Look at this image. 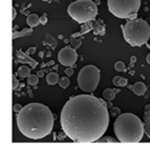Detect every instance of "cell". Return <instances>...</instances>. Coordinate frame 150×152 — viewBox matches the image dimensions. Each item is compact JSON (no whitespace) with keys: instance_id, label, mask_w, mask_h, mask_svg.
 Segmentation results:
<instances>
[{"instance_id":"cell-37","label":"cell","mask_w":150,"mask_h":152,"mask_svg":"<svg viewBox=\"0 0 150 152\" xmlns=\"http://www.w3.org/2000/svg\"><path fill=\"white\" fill-rule=\"evenodd\" d=\"M147 62L150 64V54H148V55H147Z\"/></svg>"},{"instance_id":"cell-18","label":"cell","mask_w":150,"mask_h":152,"mask_svg":"<svg viewBox=\"0 0 150 152\" xmlns=\"http://www.w3.org/2000/svg\"><path fill=\"white\" fill-rule=\"evenodd\" d=\"M92 29H93V25H92V24H90V22H88V23H85V25L83 26V29H82V30L79 31L78 33H75V34H74L72 37H77V36H82V34H84V33H86V32H88V31L92 30Z\"/></svg>"},{"instance_id":"cell-34","label":"cell","mask_w":150,"mask_h":152,"mask_svg":"<svg viewBox=\"0 0 150 152\" xmlns=\"http://www.w3.org/2000/svg\"><path fill=\"white\" fill-rule=\"evenodd\" d=\"M107 105H108V109H111V107H112V103H111V101H107Z\"/></svg>"},{"instance_id":"cell-4","label":"cell","mask_w":150,"mask_h":152,"mask_svg":"<svg viewBox=\"0 0 150 152\" xmlns=\"http://www.w3.org/2000/svg\"><path fill=\"white\" fill-rule=\"evenodd\" d=\"M123 36L126 42L133 47H139L148 44L150 39V26L144 20H129L125 25H121Z\"/></svg>"},{"instance_id":"cell-3","label":"cell","mask_w":150,"mask_h":152,"mask_svg":"<svg viewBox=\"0 0 150 152\" xmlns=\"http://www.w3.org/2000/svg\"><path fill=\"white\" fill-rule=\"evenodd\" d=\"M117 140L121 143H139L144 134V124L133 113H123L117 117L113 124Z\"/></svg>"},{"instance_id":"cell-5","label":"cell","mask_w":150,"mask_h":152,"mask_svg":"<svg viewBox=\"0 0 150 152\" xmlns=\"http://www.w3.org/2000/svg\"><path fill=\"white\" fill-rule=\"evenodd\" d=\"M68 14L77 23L92 22L98 15V5L92 0H76L68 6Z\"/></svg>"},{"instance_id":"cell-11","label":"cell","mask_w":150,"mask_h":152,"mask_svg":"<svg viewBox=\"0 0 150 152\" xmlns=\"http://www.w3.org/2000/svg\"><path fill=\"white\" fill-rule=\"evenodd\" d=\"M132 89H133L135 95L141 96V95H143V94L147 91V86H146V84L142 83V81H138V83H135L134 86L132 87Z\"/></svg>"},{"instance_id":"cell-36","label":"cell","mask_w":150,"mask_h":152,"mask_svg":"<svg viewBox=\"0 0 150 152\" xmlns=\"http://www.w3.org/2000/svg\"><path fill=\"white\" fill-rule=\"evenodd\" d=\"M44 76V72H43V71H39V72H38V77H43Z\"/></svg>"},{"instance_id":"cell-30","label":"cell","mask_w":150,"mask_h":152,"mask_svg":"<svg viewBox=\"0 0 150 152\" xmlns=\"http://www.w3.org/2000/svg\"><path fill=\"white\" fill-rule=\"evenodd\" d=\"M111 114L112 115H116V114H120V110L119 107H111Z\"/></svg>"},{"instance_id":"cell-1","label":"cell","mask_w":150,"mask_h":152,"mask_svg":"<svg viewBox=\"0 0 150 152\" xmlns=\"http://www.w3.org/2000/svg\"><path fill=\"white\" fill-rule=\"evenodd\" d=\"M109 110L104 99L93 95L74 96L64 104L60 114L61 127L77 143L98 142L109 127Z\"/></svg>"},{"instance_id":"cell-23","label":"cell","mask_w":150,"mask_h":152,"mask_svg":"<svg viewBox=\"0 0 150 152\" xmlns=\"http://www.w3.org/2000/svg\"><path fill=\"white\" fill-rule=\"evenodd\" d=\"M125 69H126V66H125V63H124V62L118 61L115 63V70H116V71L121 72V71H125Z\"/></svg>"},{"instance_id":"cell-39","label":"cell","mask_w":150,"mask_h":152,"mask_svg":"<svg viewBox=\"0 0 150 152\" xmlns=\"http://www.w3.org/2000/svg\"><path fill=\"white\" fill-rule=\"evenodd\" d=\"M43 1H49V0H43Z\"/></svg>"},{"instance_id":"cell-8","label":"cell","mask_w":150,"mask_h":152,"mask_svg":"<svg viewBox=\"0 0 150 152\" xmlns=\"http://www.w3.org/2000/svg\"><path fill=\"white\" fill-rule=\"evenodd\" d=\"M77 58H78V54L75 48H72V47H64L57 54L59 62L62 65H65V66H72L77 62Z\"/></svg>"},{"instance_id":"cell-27","label":"cell","mask_w":150,"mask_h":152,"mask_svg":"<svg viewBox=\"0 0 150 152\" xmlns=\"http://www.w3.org/2000/svg\"><path fill=\"white\" fill-rule=\"evenodd\" d=\"M126 85H127V79H126V78H120L119 87H125Z\"/></svg>"},{"instance_id":"cell-19","label":"cell","mask_w":150,"mask_h":152,"mask_svg":"<svg viewBox=\"0 0 150 152\" xmlns=\"http://www.w3.org/2000/svg\"><path fill=\"white\" fill-rule=\"evenodd\" d=\"M44 45H48L51 46L53 49L56 47V41L54 40V38H53L51 34H46V38L45 40H44Z\"/></svg>"},{"instance_id":"cell-29","label":"cell","mask_w":150,"mask_h":152,"mask_svg":"<svg viewBox=\"0 0 150 152\" xmlns=\"http://www.w3.org/2000/svg\"><path fill=\"white\" fill-rule=\"evenodd\" d=\"M46 23H47V15H46V14H43V15L40 16V24L45 25Z\"/></svg>"},{"instance_id":"cell-38","label":"cell","mask_w":150,"mask_h":152,"mask_svg":"<svg viewBox=\"0 0 150 152\" xmlns=\"http://www.w3.org/2000/svg\"><path fill=\"white\" fill-rule=\"evenodd\" d=\"M95 4H96V5H100V4H101V1H100V0H95Z\"/></svg>"},{"instance_id":"cell-25","label":"cell","mask_w":150,"mask_h":152,"mask_svg":"<svg viewBox=\"0 0 150 152\" xmlns=\"http://www.w3.org/2000/svg\"><path fill=\"white\" fill-rule=\"evenodd\" d=\"M64 73H65L68 77H71L74 75V69L71 68V66H68V68L65 69V71H64Z\"/></svg>"},{"instance_id":"cell-13","label":"cell","mask_w":150,"mask_h":152,"mask_svg":"<svg viewBox=\"0 0 150 152\" xmlns=\"http://www.w3.org/2000/svg\"><path fill=\"white\" fill-rule=\"evenodd\" d=\"M117 93H119V91L111 89V88H107V89H104V91H103L102 95H103V99H104L105 101H112V99L116 97Z\"/></svg>"},{"instance_id":"cell-14","label":"cell","mask_w":150,"mask_h":152,"mask_svg":"<svg viewBox=\"0 0 150 152\" xmlns=\"http://www.w3.org/2000/svg\"><path fill=\"white\" fill-rule=\"evenodd\" d=\"M32 34V29H23V30L16 32L14 30L13 32V39H17V38H22V37H28Z\"/></svg>"},{"instance_id":"cell-21","label":"cell","mask_w":150,"mask_h":152,"mask_svg":"<svg viewBox=\"0 0 150 152\" xmlns=\"http://www.w3.org/2000/svg\"><path fill=\"white\" fill-rule=\"evenodd\" d=\"M38 81H39V77L38 75H30L28 77V84L30 86H37Z\"/></svg>"},{"instance_id":"cell-12","label":"cell","mask_w":150,"mask_h":152,"mask_svg":"<svg viewBox=\"0 0 150 152\" xmlns=\"http://www.w3.org/2000/svg\"><path fill=\"white\" fill-rule=\"evenodd\" d=\"M26 24L30 28H36L37 25L40 24V17L37 14H30L26 18Z\"/></svg>"},{"instance_id":"cell-26","label":"cell","mask_w":150,"mask_h":152,"mask_svg":"<svg viewBox=\"0 0 150 152\" xmlns=\"http://www.w3.org/2000/svg\"><path fill=\"white\" fill-rule=\"evenodd\" d=\"M18 80L15 78V76H13V91H15V89H17V87H18Z\"/></svg>"},{"instance_id":"cell-31","label":"cell","mask_w":150,"mask_h":152,"mask_svg":"<svg viewBox=\"0 0 150 152\" xmlns=\"http://www.w3.org/2000/svg\"><path fill=\"white\" fill-rule=\"evenodd\" d=\"M120 78H121V77L117 76V77H115V78L112 79V84L115 85V86H119V80H120Z\"/></svg>"},{"instance_id":"cell-20","label":"cell","mask_w":150,"mask_h":152,"mask_svg":"<svg viewBox=\"0 0 150 152\" xmlns=\"http://www.w3.org/2000/svg\"><path fill=\"white\" fill-rule=\"evenodd\" d=\"M59 85H60L61 88H63V89H65L69 87V85H70V79L67 77H62L60 78V80H59Z\"/></svg>"},{"instance_id":"cell-22","label":"cell","mask_w":150,"mask_h":152,"mask_svg":"<svg viewBox=\"0 0 150 152\" xmlns=\"http://www.w3.org/2000/svg\"><path fill=\"white\" fill-rule=\"evenodd\" d=\"M70 44H71V47H72V48L77 49V48H79V47L82 46V40L72 37V38L70 39Z\"/></svg>"},{"instance_id":"cell-9","label":"cell","mask_w":150,"mask_h":152,"mask_svg":"<svg viewBox=\"0 0 150 152\" xmlns=\"http://www.w3.org/2000/svg\"><path fill=\"white\" fill-rule=\"evenodd\" d=\"M16 57H17V61L24 63L25 65H30L32 69H35L38 65V62L35 61L33 58H31L28 53H23L22 50H17L16 52Z\"/></svg>"},{"instance_id":"cell-35","label":"cell","mask_w":150,"mask_h":152,"mask_svg":"<svg viewBox=\"0 0 150 152\" xmlns=\"http://www.w3.org/2000/svg\"><path fill=\"white\" fill-rule=\"evenodd\" d=\"M135 61H136V57H135V56H132V58H131V65H132L133 63H135Z\"/></svg>"},{"instance_id":"cell-33","label":"cell","mask_w":150,"mask_h":152,"mask_svg":"<svg viewBox=\"0 0 150 152\" xmlns=\"http://www.w3.org/2000/svg\"><path fill=\"white\" fill-rule=\"evenodd\" d=\"M16 17V9L15 7H13V16H12V20H15Z\"/></svg>"},{"instance_id":"cell-16","label":"cell","mask_w":150,"mask_h":152,"mask_svg":"<svg viewBox=\"0 0 150 152\" xmlns=\"http://www.w3.org/2000/svg\"><path fill=\"white\" fill-rule=\"evenodd\" d=\"M46 80H47V84L48 85H55L59 83L60 78H59V75L56 72H49L47 77H46Z\"/></svg>"},{"instance_id":"cell-15","label":"cell","mask_w":150,"mask_h":152,"mask_svg":"<svg viewBox=\"0 0 150 152\" xmlns=\"http://www.w3.org/2000/svg\"><path fill=\"white\" fill-rule=\"evenodd\" d=\"M16 75L20 76L21 78H28V77L30 76V68L24 64V65H22V66H20V68L17 69Z\"/></svg>"},{"instance_id":"cell-10","label":"cell","mask_w":150,"mask_h":152,"mask_svg":"<svg viewBox=\"0 0 150 152\" xmlns=\"http://www.w3.org/2000/svg\"><path fill=\"white\" fill-rule=\"evenodd\" d=\"M144 133L150 138V104L144 107Z\"/></svg>"},{"instance_id":"cell-28","label":"cell","mask_w":150,"mask_h":152,"mask_svg":"<svg viewBox=\"0 0 150 152\" xmlns=\"http://www.w3.org/2000/svg\"><path fill=\"white\" fill-rule=\"evenodd\" d=\"M22 109H23V107L21 105V104H15L14 107H13V110H14V112H15V113H18Z\"/></svg>"},{"instance_id":"cell-24","label":"cell","mask_w":150,"mask_h":152,"mask_svg":"<svg viewBox=\"0 0 150 152\" xmlns=\"http://www.w3.org/2000/svg\"><path fill=\"white\" fill-rule=\"evenodd\" d=\"M98 142L99 143H105V142H111V143H113V142H116V140L112 138V137L108 136V137H103V138H100Z\"/></svg>"},{"instance_id":"cell-32","label":"cell","mask_w":150,"mask_h":152,"mask_svg":"<svg viewBox=\"0 0 150 152\" xmlns=\"http://www.w3.org/2000/svg\"><path fill=\"white\" fill-rule=\"evenodd\" d=\"M35 52H36V47H30V48L28 49V52H26V53L29 54V55H31V54H33Z\"/></svg>"},{"instance_id":"cell-6","label":"cell","mask_w":150,"mask_h":152,"mask_svg":"<svg viewBox=\"0 0 150 152\" xmlns=\"http://www.w3.org/2000/svg\"><path fill=\"white\" fill-rule=\"evenodd\" d=\"M140 6L141 0H108V8L110 13L118 18H136Z\"/></svg>"},{"instance_id":"cell-7","label":"cell","mask_w":150,"mask_h":152,"mask_svg":"<svg viewBox=\"0 0 150 152\" xmlns=\"http://www.w3.org/2000/svg\"><path fill=\"white\" fill-rule=\"evenodd\" d=\"M78 86L82 91L86 93L94 91L100 83V70L95 65H86L84 66L77 78Z\"/></svg>"},{"instance_id":"cell-40","label":"cell","mask_w":150,"mask_h":152,"mask_svg":"<svg viewBox=\"0 0 150 152\" xmlns=\"http://www.w3.org/2000/svg\"><path fill=\"white\" fill-rule=\"evenodd\" d=\"M94 1H95V0H94Z\"/></svg>"},{"instance_id":"cell-2","label":"cell","mask_w":150,"mask_h":152,"mask_svg":"<svg viewBox=\"0 0 150 152\" xmlns=\"http://www.w3.org/2000/svg\"><path fill=\"white\" fill-rule=\"evenodd\" d=\"M17 127L23 135L31 140L48 136L54 127V115L49 107L41 103H30L17 113Z\"/></svg>"},{"instance_id":"cell-17","label":"cell","mask_w":150,"mask_h":152,"mask_svg":"<svg viewBox=\"0 0 150 152\" xmlns=\"http://www.w3.org/2000/svg\"><path fill=\"white\" fill-rule=\"evenodd\" d=\"M93 28L95 29V33H98V34H104L105 28L102 22H95L94 25H93Z\"/></svg>"}]
</instances>
